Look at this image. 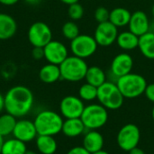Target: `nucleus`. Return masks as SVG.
Masks as SVG:
<instances>
[{
  "instance_id": "f257e3e1",
  "label": "nucleus",
  "mask_w": 154,
  "mask_h": 154,
  "mask_svg": "<svg viewBox=\"0 0 154 154\" xmlns=\"http://www.w3.org/2000/svg\"><path fill=\"white\" fill-rule=\"evenodd\" d=\"M5 97V110L16 118L27 116L32 109L34 97L30 88L25 86H14L7 90Z\"/></svg>"
},
{
  "instance_id": "f03ea898",
  "label": "nucleus",
  "mask_w": 154,
  "mask_h": 154,
  "mask_svg": "<svg viewBox=\"0 0 154 154\" xmlns=\"http://www.w3.org/2000/svg\"><path fill=\"white\" fill-rule=\"evenodd\" d=\"M63 122L64 120L60 114L47 109L40 111L33 120L38 135L51 136H55L61 133Z\"/></svg>"
},
{
  "instance_id": "7ed1b4c3",
  "label": "nucleus",
  "mask_w": 154,
  "mask_h": 154,
  "mask_svg": "<svg viewBox=\"0 0 154 154\" xmlns=\"http://www.w3.org/2000/svg\"><path fill=\"white\" fill-rule=\"evenodd\" d=\"M116 85L125 98L134 99L144 94L147 87L145 78L137 73H128L116 80Z\"/></svg>"
},
{
  "instance_id": "20e7f679",
  "label": "nucleus",
  "mask_w": 154,
  "mask_h": 154,
  "mask_svg": "<svg viewBox=\"0 0 154 154\" xmlns=\"http://www.w3.org/2000/svg\"><path fill=\"white\" fill-rule=\"evenodd\" d=\"M97 99L107 110H117L123 106L125 97L116 82L106 80L97 88Z\"/></svg>"
},
{
  "instance_id": "39448f33",
  "label": "nucleus",
  "mask_w": 154,
  "mask_h": 154,
  "mask_svg": "<svg viewBox=\"0 0 154 154\" xmlns=\"http://www.w3.org/2000/svg\"><path fill=\"white\" fill-rule=\"evenodd\" d=\"M88 66L85 60L74 55L69 56L60 65L61 79L69 82H79L85 79Z\"/></svg>"
},
{
  "instance_id": "423d86ee",
  "label": "nucleus",
  "mask_w": 154,
  "mask_h": 154,
  "mask_svg": "<svg viewBox=\"0 0 154 154\" xmlns=\"http://www.w3.org/2000/svg\"><path fill=\"white\" fill-rule=\"evenodd\" d=\"M80 119L87 130H98L107 123L108 111L99 103H93L85 106Z\"/></svg>"
},
{
  "instance_id": "0eeeda50",
  "label": "nucleus",
  "mask_w": 154,
  "mask_h": 154,
  "mask_svg": "<svg viewBox=\"0 0 154 154\" xmlns=\"http://www.w3.org/2000/svg\"><path fill=\"white\" fill-rule=\"evenodd\" d=\"M141 140L140 128L134 124H126L121 127L117 133L116 143L118 147L129 152L131 150L138 147Z\"/></svg>"
},
{
  "instance_id": "6e6552de",
  "label": "nucleus",
  "mask_w": 154,
  "mask_h": 154,
  "mask_svg": "<svg viewBox=\"0 0 154 154\" xmlns=\"http://www.w3.org/2000/svg\"><path fill=\"white\" fill-rule=\"evenodd\" d=\"M69 47L74 56L86 60L96 53L98 44L97 43L94 36H90L88 34H79L75 39L70 41Z\"/></svg>"
},
{
  "instance_id": "1a4fd4ad",
  "label": "nucleus",
  "mask_w": 154,
  "mask_h": 154,
  "mask_svg": "<svg viewBox=\"0 0 154 154\" xmlns=\"http://www.w3.org/2000/svg\"><path fill=\"white\" fill-rule=\"evenodd\" d=\"M27 36L28 41L33 47L43 48L52 40V32L47 23L35 22L28 29Z\"/></svg>"
},
{
  "instance_id": "9d476101",
  "label": "nucleus",
  "mask_w": 154,
  "mask_h": 154,
  "mask_svg": "<svg viewBox=\"0 0 154 154\" xmlns=\"http://www.w3.org/2000/svg\"><path fill=\"white\" fill-rule=\"evenodd\" d=\"M118 33V28L107 21L97 24L94 32V38L98 46L108 47L116 42Z\"/></svg>"
},
{
  "instance_id": "9b49d317",
  "label": "nucleus",
  "mask_w": 154,
  "mask_h": 154,
  "mask_svg": "<svg viewBox=\"0 0 154 154\" xmlns=\"http://www.w3.org/2000/svg\"><path fill=\"white\" fill-rule=\"evenodd\" d=\"M85 106L84 101L79 97L67 96L60 103V113L65 119L80 118Z\"/></svg>"
},
{
  "instance_id": "f8f14e48",
  "label": "nucleus",
  "mask_w": 154,
  "mask_h": 154,
  "mask_svg": "<svg viewBox=\"0 0 154 154\" xmlns=\"http://www.w3.org/2000/svg\"><path fill=\"white\" fill-rule=\"evenodd\" d=\"M44 59L48 63L60 65L68 57L69 51L66 45L60 41L51 40L47 45L43 47Z\"/></svg>"
},
{
  "instance_id": "ddd939ff",
  "label": "nucleus",
  "mask_w": 154,
  "mask_h": 154,
  "mask_svg": "<svg viewBox=\"0 0 154 154\" xmlns=\"http://www.w3.org/2000/svg\"><path fill=\"white\" fill-rule=\"evenodd\" d=\"M134 68V59L127 52H122L116 55L111 62L110 74L115 78L116 81L117 79L131 73Z\"/></svg>"
},
{
  "instance_id": "4468645a",
  "label": "nucleus",
  "mask_w": 154,
  "mask_h": 154,
  "mask_svg": "<svg viewBox=\"0 0 154 154\" xmlns=\"http://www.w3.org/2000/svg\"><path fill=\"white\" fill-rule=\"evenodd\" d=\"M12 135L23 143H28L35 140L38 136V134L33 121L28 119H20L17 120Z\"/></svg>"
},
{
  "instance_id": "2eb2a0df",
  "label": "nucleus",
  "mask_w": 154,
  "mask_h": 154,
  "mask_svg": "<svg viewBox=\"0 0 154 154\" xmlns=\"http://www.w3.org/2000/svg\"><path fill=\"white\" fill-rule=\"evenodd\" d=\"M128 28L129 31H131L139 37L150 32L151 23L146 13L141 10L133 13L131 15L130 22L128 23Z\"/></svg>"
},
{
  "instance_id": "dca6fc26",
  "label": "nucleus",
  "mask_w": 154,
  "mask_h": 154,
  "mask_svg": "<svg viewBox=\"0 0 154 154\" xmlns=\"http://www.w3.org/2000/svg\"><path fill=\"white\" fill-rule=\"evenodd\" d=\"M104 143V137L97 130H88L82 141V146L90 153L102 150Z\"/></svg>"
},
{
  "instance_id": "f3484780",
  "label": "nucleus",
  "mask_w": 154,
  "mask_h": 154,
  "mask_svg": "<svg viewBox=\"0 0 154 154\" xmlns=\"http://www.w3.org/2000/svg\"><path fill=\"white\" fill-rule=\"evenodd\" d=\"M17 31L16 21L10 14L0 13V41L11 39Z\"/></svg>"
},
{
  "instance_id": "a211bd4d",
  "label": "nucleus",
  "mask_w": 154,
  "mask_h": 154,
  "mask_svg": "<svg viewBox=\"0 0 154 154\" xmlns=\"http://www.w3.org/2000/svg\"><path fill=\"white\" fill-rule=\"evenodd\" d=\"M86 130L80 118H71L64 120L61 133L69 138H76L83 134Z\"/></svg>"
},
{
  "instance_id": "6ab92c4d",
  "label": "nucleus",
  "mask_w": 154,
  "mask_h": 154,
  "mask_svg": "<svg viewBox=\"0 0 154 154\" xmlns=\"http://www.w3.org/2000/svg\"><path fill=\"white\" fill-rule=\"evenodd\" d=\"M39 79L45 84H52L61 79L59 65L48 63L42 66L39 71Z\"/></svg>"
},
{
  "instance_id": "aec40b11",
  "label": "nucleus",
  "mask_w": 154,
  "mask_h": 154,
  "mask_svg": "<svg viewBox=\"0 0 154 154\" xmlns=\"http://www.w3.org/2000/svg\"><path fill=\"white\" fill-rule=\"evenodd\" d=\"M138 49L144 58L154 60V32L150 31L139 37Z\"/></svg>"
},
{
  "instance_id": "412c9836",
  "label": "nucleus",
  "mask_w": 154,
  "mask_h": 154,
  "mask_svg": "<svg viewBox=\"0 0 154 154\" xmlns=\"http://www.w3.org/2000/svg\"><path fill=\"white\" fill-rule=\"evenodd\" d=\"M118 47L124 51H133L138 48L139 36L132 32L131 31H124L118 33L116 42Z\"/></svg>"
},
{
  "instance_id": "4be33fe9",
  "label": "nucleus",
  "mask_w": 154,
  "mask_h": 154,
  "mask_svg": "<svg viewBox=\"0 0 154 154\" xmlns=\"http://www.w3.org/2000/svg\"><path fill=\"white\" fill-rule=\"evenodd\" d=\"M35 144L41 154H54L57 152L58 143L54 136L38 135L35 139Z\"/></svg>"
},
{
  "instance_id": "5701e85b",
  "label": "nucleus",
  "mask_w": 154,
  "mask_h": 154,
  "mask_svg": "<svg viewBox=\"0 0 154 154\" xmlns=\"http://www.w3.org/2000/svg\"><path fill=\"white\" fill-rule=\"evenodd\" d=\"M132 13L125 7H116L110 11L109 22L117 28L128 26Z\"/></svg>"
},
{
  "instance_id": "b1692460",
  "label": "nucleus",
  "mask_w": 154,
  "mask_h": 154,
  "mask_svg": "<svg viewBox=\"0 0 154 154\" xmlns=\"http://www.w3.org/2000/svg\"><path fill=\"white\" fill-rule=\"evenodd\" d=\"M85 80L87 83H89L97 88L100 87L107 80V76L106 72L97 66H91L88 67Z\"/></svg>"
},
{
  "instance_id": "393cba45",
  "label": "nucleus",
  "mask_w": 154,
  "mask_h": 154,
  "mask_svg": "<svg viewBox=\"0 0 154 154\" xmlns=\"http://www.w3.org/2000/svg\"><path fill=\"white\" fill-rule=\"evenodd\" d=\"M26 151V143L13 137L4 142L1 154H24Z\"/></svg>"
},
{
  "instance_id": "a878e982",
  "label": "nucleus",
  "mask_w": 154,
  "mask_h": 154,
  "mask_svg": "<svg viewBox=\"0 0 154 154\" xmlns=\"http://www.w3.org/2000/svg\"><path fill=\"white\" fill-rule=\"evenodd\" d=\"M17 119L14 116L5 113L0 115V135L4 138L13 134Z\"/></svg>"
},
{
  "instance_id": "bb28decb",
  "label": "nucleus",
  "mask_w": 154,
  "mask_h": 154,
  "mask_svg": "<svg viewBox=\"0 0 154 154\" xmlns=\"http://www.w3.org/2000/svg\"><path fill=\"white\" fill-rule=\"evenodd\" d=\"M79 97L84 102L94 101L97 97V88L86 82L80 86L79 89Z\"/></svg>"
},
{
  "instance_id": "cd10ccee",
  "label": "nucleus",
  "mask_w": 154,
  "mask_h": 154,
  "mask_svg": "<svg viewBox=\"0 0 154 154\" xmlns=\"http://www.w3.org/2000/svg\"><path fill=\"white\" fill-rule=\"evenodd\" d=\"M61 32H62V34L63 36L69 40V41H72L73 39H75L77 36H79L80 33H79V28L78 26V24L74 22H66L62 28H61Z\"/></svg>"
},
{
  "instance_id": "c85d7f7f",
  "label": "nucleus",
  "mask_w": 154,
  "mask_h": 154,
  "mask_svg": "<svg viewBox=\"0 0 154 154\" xmlns=\"http://www.w3.org/2000/svg\"><path fill=\"white\" fill-rule=\"evenodd\" d=\"M68 14H69V18L73 21L79 20L84 15V8L79 3L72 4V5H69Z\"/></svg>"
},
{
  "instance_id": "c756f323",
  "label": "nucleus",
  "mask_w": 154,
  "mask_h": 154,
  "mask_svg": "<svg viewBox=\"0 0 154 154\" xmlns=\"http://www.w3.org/2000/svg\"><path fill=\"white\" fill-rule=\"evenodd\" d=\"M109 15H110V11H108V9L104 6L97 7L94 13V18L98 23L109 21Z\"/></svg>"
},
{
  "instance_id": "7c9ffc66",
  "label": "nucleus",
  "mask_w": 154,
  "mask_h": 154,
  "mask_svg": "<svg viewBox=\"0 0 154 154\" xmlns=\"http://www.w3.org/2000/svg\"><path fill=\"white\" fill-rule=\"evenodd\" d=\"M32 57L36 60H40L42 58H44L43 48H42V47H33V49L32 51Z\"/></svg>"
},
{
  "instance_id": "2f4dec72",
  "label": "nucleus",
  "mask_w": 154,
  "mask_h": 154,
  "mask_svg": "<svg viewBox=\"0 0 154 154\" xmlns=\"http://www.w3.org/2000/svg\"><path fill=\"white\" fill-rule=\"evenodd\" d=\"M144 95L149 101L154 104V83L148 84L144 91Z\"/></svg>"
},
{
  "instance_id": "473e14b6",
  "label": "nucleus",
  "mask_w": 154,
  "mask_h": 154,
  "mask_svg": "<svg viewBox=\"0 0 154 154\" xmlns=\"http://www.w3.org/2000/svg\"><path fill=\"white\" fill-rule=\"evenodd\" d=\"M66 154H91L88 152L83 146H75L71 148Z\"/></svg>"
},
{
  "instance_id": "72a5a7b5",
  "label": "nucleus",
  "mask_w": 154,
  "mask_h": 154,
  "mask_svg": "<svg viewBox=\"0 0 154 154\" xmlns=\"http://www.w3.org/2000/svg\"><path fill=\"white\" fill-rule=\"evenodd\" d=\"M19 0H0V4L4 5H14Z\"/></svg>"
},
{
  "instance_id": "f704fd0d",
  "label": "nucleus",
  "mask_w": 154,
  "mask_h": 154,
  "mask_svg": "<svg viewBox=\"0 0 154 154\" xmlns=\"http://www.w3.org/2000/svg\"><path fill=\"white\" fill-rule=\"evenodd\" d=\"M129 154H146V153H145V152H144V151H143V150H142L141 148L136 147V148H134V149L131 150V151L129 152Z\"/></svg>"
},
{
  "instance_id": "c9c22d12",
  "label": "nucleus",
  "mask_w": 154,
  "mask_h": 154,
  "mask_svg": "<svg viewBox=\"0 0 154 154\" xmlns=\"http://www.w3.org/2000/svg\"><path fill=\"white\" fill-rule=\"evenodd\" d=\"M4 110H5V97L0 93V115L2 114Z\"/></svg>"
},
{
  "instance_id": "e433bc0d",
  "label": "nucleus",
  "mask_w": 154,
  "mask_h": 154,
  "mask_svg": "<svg viewBox=\"0 0 154 154\" xmlns=\"http://www.w3.org/2000/svg\"><path fill=\"white\" fill-rule=\"evenodd\" d=\"M23 1L26 4H29L31 5H39L42 2V0H23Z\"/></svg>"
},
{
  "instance_id": "4c0bfd02",
  "label": "nucleus",
  "mask_w": 154,
  "mask_h": 154,
  "mask_svg": "<svg viewBox=\"0 0 154 154\" xmlns=\"http://www.w3.org/2000/svg\"><path fill=\"white\" fill-rule=\"evenodd\" d=\"M61 3L65 4V5H70L72 4H75V3H79V0H60Z\"/></svg>"
},
{
  "instance_id": "58836bf2",
  "label": "nucleus",
  "mask_w": 154,
  "mask_h": 154,
  "mask_svg": "<svg viewBox=\"0 0 154 154\" xmlns=\"http://www.w3.org/2000/svg\"><path fill=\"white\" fill-rule=\"evenodd\" d=\"M91 154H110L109 152H107L106 151H104L103 149L102 150H100V151H97V152H94V153H91Z\"/></svg>"
},
{
  "instance_id": "ea45409f",
  "label": "nucleus",
  "mask_w": 154,
  "mask_h": 154,
  "mask_svg": "<svg viewBox=\"0 0 154 154\" xmlns=\"http://www.w3.org/2000/svg\"><path fill=\"white\" fill-rule=\"evenodd\" d=\"M5 140L4 137L2 135H0V154H1V151H2V147H3V143H4Z\"/></svg>"
},
{
  "instance_id": "a19ab883",
  "label": "nucleus",
  "mask_w": 154,
  "mask_h": 154,
  "mask_svg": "<svg viewBox=\"0 0 154 154\" xmlns=\"http://www.w3.org/2000/svg\"><path fill=\"white\" fill-rule=\"evenodd\" d=\"M24 154H37L35 152H33V151H30V150H27L26 151V152Z\"/></svg>"
},
{
  "instance_id": "79ce46f5",
  "label": "nucleus",
  "mask_w": 154,
  "mask_h": 154,
  "mask_svg": "<svg viewBox=\"0 0 154 154\" xmlns=\"http://www.w3.org/2000/svg\"><path fill=\"white\" fill-rule=\"evenodd\" d=\"M152 120L154 122V106L152 107Z\"/></svg>"
},
{
  "instance_id": "37998d69",
  "label": "nucleus",
  "mask_w": 154,
  "mask_h": 154,
  "mask_svg": "<svg viewBox=\"0 0 154 154\" xmlns=\"http://www.w3.org/2000/svg\"><path fill=\"white\" fill-rule=\"evenodd\" d=\"M152 16L154 17V4L153 5H152Z\"/></svg>"
}]
</instances>
